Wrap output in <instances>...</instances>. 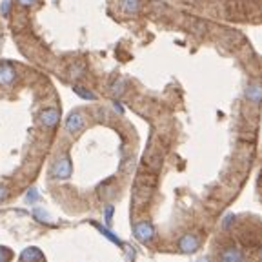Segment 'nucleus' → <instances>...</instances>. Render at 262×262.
<instances>
[{
    "mask_svg": "<svg viewBox=\"0 0 262 262\" xmlns=\"http://www.w3.org/2000/svg\"><path fill=\"white\" fill-rule=\"evenodd\" d=\"M33 217L42 224H51V217L48 211H44L42 207H33Z\"/></svg>",
    "mask_w": 262,
    "mask_h": 262,
    "instance_id": "nucleus-16",
    "label": "nucleus"
},
{
    "mask_svg": "<svg viewBox=\"0 0 262 262\" xmlns=\"http://www.w3.org/2000/svg\"><path fill=\"white\" fill-rule=\"evenodd\" d=\"M233 221H235L233 215H228V217H226V221H224V228H229V224H231Z\"/></svg>",
    "mask_w": 262,
    "mask_h": 262,
    "instance_id": "nucleus-23",
    "label": "nucleus"
},
{
    "mask_svg": "<svg viewBox=\"0 0 262 262\" xmlns=\"http://www.w3.org/2000/svg\"><path fill=\"white\" fill-rule=\"evenodd\" d=\"M221 262H244V255H242L241 249L226 248L221 253Z\"/></svg>",
    "mask_w": 262,
    "mask_h": 262,
    "instance_id": "nucleus-9",
    "label": "nucleus"
},
{
    "mask_svg": "<svg viewBox=\"0 0 262 262\" xmlns=\"http://www.w3.org/2000/svg\"><path fill=\"white\" fill-rule=\"evenodd\" d=\"M261 261H262V251H261Z\"/></svg>",
    "mask_w": 262,
    "mask_h": 262,
    "instance_id": "nucleus-26",
    "label": "nucleus"
},
{
    "mask_svg": "<svg viewBox=\"0 0 262 262\" xmlns=\"http://www.w3.org/2000/svg\"><path fill=\"white\" fill-rule=\"evenodd\" d=\"M73 91H75L76 97L84 98V100H97V95L91 93V91L88 90V88H84V86H78V84H76L75 88H73Z\"/></svg>",
    "mask_w": 262,
    "mask_h": 262,
    "instance_id": "nucleus-14",
    "label": "nucleus"
},
{
    "mask_svg": "<svg viewBox=\"0 0 262 262\" xmlns=\"http://www.w3.org/2000/svg\"><path fill=\"white\" fill-rule=\"evenodd\" d=\"M0 13H2L4 19H7L11 15V0H2L0 2Z\"/></svg>",
    "mask_w": 262,
    "mask_h": 262,
    "instance_id": "nucleus-18",
    "label": "nucleus"
},
{
    "mask_svg": "<svg viewBox=\"0 0 262 262\" xmlns=\"http://www.w3.org/2000/svg\"><path fill=\"white\" fill-rule=\"evenodd\" d=\"M200 246V239L193 233H186L179 241V249L182 253H195Z\"/></svg>",
    "mask_w": 262,
    "mask_h": 262,
    "instance_id": "nucleus-6",
    "label": "nucleus"
},
{
    "mask_svg": "<svg viewBox=\"0 0 262 262\" xmlns=\"http://www.w3.org/2000/svg\"><path fill=\"white\" fill-rule=\"evenodd\" d=\"M153 187H155V177H153V175H144V173H140V175L137 177L133 200H135V202H146V200L150 199Z\"/></svg>",
    "mask_w": 262,
    "mask_h": 262,
    "instance_id": "nucleus-1",
    "label": "nucleus"
},
{
    "mask_svg": "<svg viewBox=\"0 0 262 262\" xmlns=\"http://www.w3.org/2000/svg\"><path fill=\"white\" fill-rule=\"evenodd\" d=\"M11 257H13L11 249L0 246V262H9V261H11Z\"/></svg>",
    "mask_w": 262,
    "mask_h": 262,
    "instance_id": "nucleus-20",
    "label": "nucleus"
},
{
    "mask_svg": "<svg viewBox=\"0 0 262 262\" xmlns=\"http://www.w3.org/2000/svg\"><path fill=\"white\" fill-rule=\"evenodd\" d=\"M22 262H42L44 261V253L38 248H26L20 255Z\"/></svg>",
    "mask_w": 262,
    "mask_h": 262,
    "instance_id": "nucleus-10",
    "label": "nucleus"
},
{
    "mask_svg": "<svg viewBox=\"0 0 262 262\" xmlns=\"http://www.w3.org/2000/svg\"><path fill=\"white\" fill-rule=\"evenodd\" d=\"M38 200H40L38 191H37L35 187H31L28 191V195H26V204H35V202H38Z\"/></svg>",
    "mask_w": 262,
    "mask_h": 262,
    "instance_id": "nucleus-19",
    "label": "nucleus"
},
{
    "mask_svg": "<svg viewBox=\"0 0 262 262\" xmlns=\"http://www.w3.org/2000/svg\"><path fill=\"white\" fill-rule=\"evenodd\" d=\"M93 226H95V228H97L98 231H100V233H102L104 237H106V239H110V241L113 242V244H117V246H122V241H120V239H118L117 235L113 233L111 229L104 228V226H100V224H93Z\"/></svg>",
    "mask_w": 262,
    "mask_h": 262,
    "instance_id": "nucleus-15",
    "label": "nucleus"
},
{
    "mask_svg": "<svg viewBox=\"0 0 262 262\" xmlns=\"http://www.w3.org/2000/svg\"><path fill=\"white\" fill-rule=\"evenodd\" d=\"M22 7H33L37 4V0H17Z\"/></svg>",
    "mask_w": 262,
    "mask_h": 262,
    "instance_id": "nucleus-21",
    "label": "nucleus"
},
{
    "mask_svg": "<svg viewBox=\"0 0 262 262\" xmlns=\"http://www.w3.org/2000/svg\"><path fill=\"white\" fill-rule=\"evenodd\" d=\"M7 199V187L4 184H0V202Z\"/></svg>",
    "mask_w": 262,
    "mask_h": 262,
    "instance_id": "nucleus-22",
    "label": "nucleus"
},
{
    "mask_svg": "<svg viewBox=\"0 0 262 262\" xmlns=\"http://www.w3.org/2000/svg\"><path fill=\"white\" fill-rule=\"evenodd\" d=\"M71 173H73V166H71V160H69L68 155H64L56 160L53 164V169H51V175L56 180H68L71 177Z\"/></svg>",
    "mask_w": 262,
    "mask_h": 262,
    "instance_id": "nucleus-2",
    "label": "nucleus"
},
{
    "mask_svg": "<svg viewBox=\"0 0 262 262\" xmlns=\"http://www.w3.org/2000/svg\"><path fill=\"white\" fill-rule=\"evenodd\" d=\"M38 120H40V124L44 126V128L53 130V128L60 122V111L56 110V108H46V110L40 111Z\"/></svg>",
    "mask_w": 262,
    "mask_h": 262,
    "instance_id": "nucleus-4",
    "label": "nucleus"
},
{
    "mask_svg": "<svg viewBox=\"0 0 262 262\" xmlns=\"http://www.w3.org/2000/svg\"><path fill=\"white\" fill-rule=\"evenodd\" d=\"M244 98L251 102L253 106H261L262 104V84L251 82L244 91Z\"/></svg>",
    "mask_w": 262,
    "mask_h": 262,
    "instance_id": "nucleus-8",
    "label": "nucleus"
},
{
    "mask_svg": "<svg viewBox=\"0 0 262 262\" xmlns=\"http://www.w3.org/2000/svg\"><path fill=\"white\" fill-rule=\"evenodd\" d=\"M197 262H209V259H207V257H204V259H200V261H197Z\"/></svg>",
    "mask_w": 262,
    "mask_h": 262,
    "instance_id": "nucleus-25",
    "label": "nucleus"
},
{
    "mask_svg": "<svg viewBox=\"0 0 262 262\" xmlns=\"http://www.w3.org/2000/svg\"><path fill=\"white\" fill-rule=\"evenodd\" d=\"M17 80V71L9 62H0V86H11Z\"/></svg>",
    "mask_w": 262,
    "mask_h": 262,
    "instance_id": "nucleus-7",
    "label": "nucleus"
},
{
    "mask_svg": "<svg viewBox=\"0 0 262 262\" xmlns=\"http://www.w3.org/2000/svg\"><path fill=\"white\" fill-rule=\"evenodd\" d=\"M86 126V117H84L82 111H71L66 118V130L71 135H78Z\"/></svg>",
    "mask_w": 262,
    "mask_h": 262,
    "instance_id": "nucleus-3",
    "label": "nucleus"
},
{
    "mask_svg": "<svg viewBox=\"0 0 262 262\" xmlns=\"http://www.w3.org/2000/svg\"><path fill=\"white\" fill-rule=\"evenodd\" d=\"M126 88H128V80L122 78V76H118L117 80L111 84V93H113L115 97H120V95L126 91Z\"/></svg>",
    "mask_w": 262,
    "mask_h": 262,
    "instance_id": "nucleus-13",
    "label": "nucleus"
},
{
    "mask_svg": "<svg viewBox=\"0 0 262 262\" xmlns=\"http://www.w3.org/2000/svg\"><path fill=\"white\" fill-rule=\"evenodd\" d=\"M113 106H115V110H117L118 113H120V115L124 113V108H122V104H120V102H115V104H113Z\"/></svg>",
    "mask_w": 262,
    "mask_h": 262,
    "instance_id": "nucleus-24",
    "label": "nucleus"
},
{
    "mask_svg": "<svg viewBox=\"0 0 262 262\" xmlns=\"http://www.w3.org/2000/svg\"><path fill=\"white\" fill-rule=\"evenodd\" d=\"M113 213H115V207L108 204L106 209H104V221H106V226H111V222H113Z\"/></svg>",
    "mask_w": 262,
    "mask_h": 262,
    "instance_id": "nucleus-17",
    "label": "nucleus"
},
{
    "mask_svg": "<svg viewBox=\"0 0 262 262\" xmlns=\"http://www.w3.org/2000/svg\"><path fill=\"white\" fill-rule=\"evenodd\" d=\"M142 7L140 0H120V9L126 15H137Z\"/></svg>",
    "mask_w": 262,
    "mask_h": 262,
    "instance_id": "nucleus-11",
    "label": "nucleus"
},
{
    "mask_svg": "<svg viewBox=\"0 0 262 262\" xmlns=\"http://www.w3.org/2000/svg\"><path fill=\"white\" fill-rule=\"evenodd\" d=\"M68 75H69V78H73V80L82 78V76L86 75V64L84 62H73L68 69Z\"/></svg>",
    "mask_w": 262,
    "mask_h": 262,
    "instance_id": "nucleus-12",
    "label": "nucleus"
},
{
    "mask_svg": "<svg viewBox=\"0 0 262 262\" xmlns=\"http://www.w3.org/2000/svg\"><path fill=\"white\" fill-rule=\"evenodd\" d=\"M133 233L137 237V241H140L142 244H148L155 237V228H153L150 222H138V224H135V228H133Z\"/></svg>",
    "mask_w": 262,
    "mask_h": 262,
    "instance_id": "nucleus-5",
    "label": "nucleus"
}]
</instances>
